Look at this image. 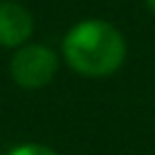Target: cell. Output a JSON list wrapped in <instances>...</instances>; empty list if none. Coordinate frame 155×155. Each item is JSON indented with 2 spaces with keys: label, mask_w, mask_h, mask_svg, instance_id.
Masks as SVG:
<instances>
[{
  "label": "cell",
  "mask_w": 155,
  "mask_h": 155,
  "mask_svg": "<svg viewBox=\"0 0 155 155\" xmlns=\"http://www.w3.org/2000/svg\"><path fill=\"white\" fill-rule=\"evenodd\" d=\"M65 63L85 78H107L124 65L126 41L104 19H82L63 36Z\"/></svg>",
  "instance_id": "6da1fadb"
},
{
  "label": "cell",
  "mask_w": 155,
  "mask_h": 155,
  "mask_svg": "<svg viewBox=\"0 0 155 155\" xmlns=\"http://www.w3.org/2000/svg\"><path fill=\"white\" fill-rule=\"evenodd\" d=\"M58 73V56L44 44H24L10 58V75L24 90L46 87Z\"/></svg>",
  "instance_id": "7a4b0ae2"
},
{
  "label": "cell",
  "mask_w": 155,
  "mask_h": 155,
  "mask_svg": "<svg viewBox=\"0 0 155 155\" xmlns=\"http://www.w3.org/2000/svg\"><path fill=\"white\" fill-rule=\"evenodd\" d=\"M34 31L31 12L12 0H0V46L19 48Z\"/></svg>",
  "instance_id": "3957f363"
},
{
  "label": "cell",
  "mask_w": 155,
  "mask_h": 155,
  "mask_svg": "<svg viewBox=\"0 0 155 155\" xmlns=\"http://www.w3.org/2000/svg\"><path fill=\"white\" fill-rule=\"evenodd\" d=\"M7 155H58L53 148L44 145V143H19L15 145Z\"/></svg>",
  "instance_id": "277c9868"
},
{
  "label": "cell",
  "mask_w": 155,
  "mask_h": 155,
  "mask_svg": "<svg viewBox=\"0 0 155 155\" xmlns=\"http://www.w3.org/2000/svg\"><path fill=\"white\" fill-rule=\"evenodd\" d=\"M145 5H148V7H150V12L155 15V0H145Z\"/></svg>",
  "instance_id": "5b68a950"
}]
</instances>
